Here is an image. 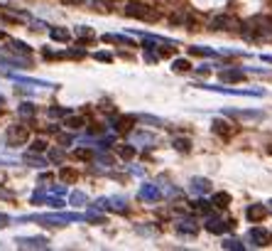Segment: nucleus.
Here are the masks:
<instances>
[{"mask_svg": "<svg viewBox=\"0 0 272 251\" xmlns=\"http://www.w3.org/2000/svg\"><path fill=\"white\" fill-rule=\"evenodd\" d=\"M18 111H20V116H22V118H32V116H35V111H37V109H35V104L25 101V104H20V109H18Z\"/></svg>", "mask_w": 272, "mask_h": 251, "instance_id": "nucleus-26", "label": "nucleus"}, {"mask_svg": "<svg viewBox=\"0 0 272 251\" xmlns=\"http://www.w3.org/2000/svg\"><path fill=\"white\" fill-rule=\"evenodd\" d=\"M135 123H138V116H118V118H113V131L127 133Z\"/></svg>", "mask_w": 272, "mask_h": 251, "instance_id": "nucleus-14", "label": "nucleus"}, {"mask_svg": "<svg viewBox=\"0 0 272 251\" xmlns=\"http://www.w3.org/2000/svg\"><path fill=\"white\" fill-rule=\"evenodd\" d=\"M64 3H69V5H79V3H86V0H64Z\"/></svg>", "mask_w": 272, "mask_h": 251, "instance_id": "nucleus-44", "label": "nucleus"}, {"mask_svg": "<svg viewBox=\"0 0 272 251\" xmlns=\"http://www.w3.org/2000/svg\"><path fill=\"white\" fill-rule=\"evenodd\" d=\"M103 42H110V44H130V39L123 37V35H103Z\"/></svg>", "mask_w": 272, "mask_h": 251, "instance_id": "nucleus-29", "label": "nucleus"}, {"mask_svg": "<svg viewBox=\"0 0 272 251\" xmlns=\"http://www.w3.org/2000/svg\"><path fill=\"white\" fill-rule=\"evenodd\" d=\"M172 69H174L177 74H186V72H191L194 67H191L189 59H174V62H172Z\"/></svg>", "mask_w": 272, "mask_h": 251, "instance_id": "nucleus-22", "label": "nucleus"}, {"mask_svg": "<svg viewBox=\"0 0 272 251\" xmlns=\"http://www.w3.org/2000/svg\"><path fill=\"white\" fill-rule=\"evenodd\" d=\"M3 77L13 79V81H18V84H27V86H47V89L54 86L52 81H42V79H32V77H18V74H13V72H3Z\"/></svg>", "mask_w": 272, "mask_h": 251, "instance_id": "nucleus-10", "label": "nucleus"}, {"mask_svg": "<svg viewBox=\"0 0 272 251\" xmlns=\"http://www.w3.org/2000/svg\"><path fill=\"white\" fill-rule=\"evenodd\" d=\"M64 126H66L69 131H81V128L86 126V118L84 116H66L64 118Z\"/></svg>", "mask_w": 272, "mask_h": 251, "instance_id": "nucleus-19", "label": "nucleus"}, {"mask_svg": "<svg viewBox=\"0 0 272 251\" xmlns=\"http://www.w3.org/2000/svg\"><path fill=\"white\" fill-rule=\"evenodd\" d=\"M125 15L127 18H135V20H145V22H157L160 20V13L155 8L145 5V3H127Z\"/></svg>", "mask_w": 272, "mask_h": 251, "instance_id": "nucleus-1", "label": "nucleus"}, {"mask_svg": "<svg viewBox=\"0 0 272 251\" xmlns=\"http://www.w3.org/2000/svg\"><path fill=\"white\" fill-rule=\"evenodd\" d=\"M118 155L123 160H130V158H135V148L132 145H118Z\"/></svg>", "mask_w": 272, "mask_h": 251, "instance_id": "nucleus-30", "label": "nucleus"}, {"mask_svg": "<svg viewBox=\"0 0 272 251\" xmlns=\"http://www.w3.org/2000/svg\"><path fill=\"white\" fill-rule=\"evenodd\" d=\"M93 57L98 59V62H113V55H108V52H96Z\"/></svg>", "mask_w": 272, "mask_h": 251, "instance_id": "nucleus-40", "label": "nucleus"}, {"mask_svg": "<svg viewBox=\"0 0 272 251\" xmlns=\"http://www.w3.org/2000/svg\"><path fill=\"white\" fill-rule=\"evenodd\" d=\"M189 55H191V57H194V55H196V57H211L214 52H211V49H203V47H189Z\"/></svg>", "mask_w": 272, "mask_h": 251, "instance_id": "nucleus-32", "label": "nucleus"}, {"mask_svg": "<svg viewBox=\"0 0 272 251\" xmlns=\"http://www.w3.org/2000/svg\"><path fill=\"white\" fill-rule=\"evenodd\" d=\"M248 239L253 241V246H267L272 239H270V232L265 229V227H253L250 234H248Z\"/></svg>", "mask_w": 272, "mask_h": 251, "instance_id": "nucleus-9", "label": "nucleus"}, {"mask_svg": "<svg viewBox=\"0 0 272 251\" xmlns=\"http://www.w3.org/2000/svg\"><path fill=\"white\" fill-rule=\"evenodd\" d=\"M140 197L143 199H152V202H157L162 194H160V190L155 187V185H143V190H140Z\"/></svg>", "mask_w": 272, "mask_h": 251, "instance_id": "nucleus-21", "label": "nucleus"}, {"mask_svg": "<svg viewBox=\"0 0 272 251\" xmlns=\"http://www.w3.org/2000/svg\"><path fill=\"white\" fill-rule=\"evenodd\" d=\"M267 212H270V210H267L265 205H257V202H255V205H250V207L245 210V217H248L253 224H260V222L267 217Z\"/></svg>", "mask_w": 272, "mask_h": 251, "instance_id": "nucleus-12", "label": "nucleus"}, {"mask_svg": "<svg viewBox=\"0 0 272 251\" xmlns=\"http://www.w3.org/2000/svg\"><path fill=\"white\" fill-rule=\"evenodd\" d=\"M30 140V128L27 126H10L5 131V145L8 148H20V145H27Z\"/></svg>", "mask_w": 272, "mask_h": 251, "instance_id": "nucleus-2", "label": "nucleus"}, {"mask_svg": "<svg viewBox=\"0 0 272 251\" xmlns=\"http://www.w3.org/2000/svg\"><path fill=\"white\" fill-rule=\"evenodd\" d=\"M196 232H199L196 219H181L177 224V234H181V236H196Z\"/></svg>", "mask_w": 272, "mask_h": 251, "instance_id": "nucleus-15", "label": "nucleus"}, {"mask_svg": "<svg viewBox=\"0 0 272 251\" xmlns=\"http://www.w3.org/2000/svg\"><path fill=\"white\" fill-rule=\"evenodd\" d=\"M191 210L199 214H209L211 212V207H209V202L206 199H196V202H191Z\"/></svg>", "mask_w": 272, "mask_h": 251, "instance_id": "nucleus-28", "label": "nucleus"}, {"mask_svg": "<svg viewBox=\"0 0 272 251\" xmlns=\"http://www.w3.org/2000/svg\"><path fill=\"white\" fill-rule=\"evenodd\" d=\"M49 116L52 118H66L69 116V109H61V106H52V109H49Z\"/></svg>", "mask_w": 272, "mask_h": 251, "instance_id": "nucleus-33", "label": "nucleus"}, {"mask_svg": "<svg viewBox=\"0 0 272 251\" xmlns=\"http://www.w3.org/2000/svg\"><path fill=\"white\" fill-rule=\"evenodd\" d=\"M74 158H76V160H84V163H89V160H93V158H96V153H93L91 148H76V150H74Z\"/></svg>", "mask_w": 272, "mask_h": 251, "instance_id": "nucleus-24", "label": "nucleus"}, {"mask_svg": "<svg viewBox=\"0 0 272 251\" xmlns=\"http://www.w3.org/2000/svg\"><path fill=\"white\" fill-rule=\"evenodd\" d=\"M226 114H228L231 118H233V116H236V118H262L260 111H231V109H228Z\"/></svg>", "mask_w": 272, "mask_h": 251, "instance_id": "nucleus-25", "label": "nucleus"}, {"mask_svg": "<svg viewBox=\"0 0 272 251\" xmlns=\"http://www.w3.org/2000/svg\"><path fill=\"white\" fill-rule=\"evenodd\" d=\"M59 180L66 182V185H74V182L79 180V173H76L74 168H59Z\"/></svg>", "mask_w": 272, "mask_h": 251, "instance_id": "nucleus-20", "label": "nucleus"}, {"mask_svg": "<svg viewBox=\"0 0 272 251\" xmlns=\"http://www.w3.org/2000/svg\"><path fill=\"white\" fill-rule=\"evenodd\" d=\"M203 229L211 232V234H226V232H231V229H236V219L223 222V219H218V217H209L206 224H203Z\"/></svg>", "mask_w": 272, "mask_h": 251, "instance_id": "nucleus-4", "label": "nucleus"}, {"mask_svg": "<svg viewBox=\"0 0 272 251\" xmlns=\"http://www.w3.org/2000/svg\"><path fill=\"white\" fill-rule=\"evenodd\" d=\"M236 20L231 18V15H214L211 18V30L214 32H231V30H236Z\"/></svg>", "mask_w": 272, "mask_h": 251, "instance_id": "nucleus-7", "label": "nucleus"}, {"mask_svg": "<svg viewBox=\"0 0 272 251\" xmlns=\"http://www.w3.org/2000/svg\"><path fill=\"white\" fill-rule=\"evenodd\" d=\"M211 72H214V69H211L209 64H203V67H196V69H194V74H199V77H206V74H211Z\"/></svg>", "mask_w": 272, "mask_h": 251, "instance_id": "nucleus-39", "label": "nucleus"}, {"mask_svg": "<svg viewBox=\"0 0 272 251\" xmlns=\"http://www.w3.org/2000/svg\"><path fill=\"white\" fill-rule=\"evenodd\" d=\"M30 150H32V153H44V150H47V140H42V138L32 140V143H30Z\"/></svg>", "mask_w": 272, "mask_h": 251, "instance_id": "nucleus-31", "label": "nucleus"}, {"mask_svg": "<svg viewBox=\"0 0 272 251\" xmlns=\"http://www.w3.org/2000/svg\"><path fill=\"white\" fill-rule=\"evenodd\" d=\"M223 249H236V251H243L245 246H243L240 241H236V239H226V241H223Z\"/></svg>", "mask_w": 272, "mask_h": 251, "instance_id": "nucleus-36", "label": "nucleus"}, {"mask_svg": "<svg viewBox=\"0 0 272 251\" xmlns=\"http://www.w3.org/2000/svg\"><path fill=\"white\" fill-rule=\"evenodd\" d=\"M218 79L221 81H231V84H240V81L248 79V72L238 69V67H233V69H218Z\"/></svg>", "mask_w": 272, "mask_h": 251, "instance_id": "nucleus-8", "label": "nucleus"}, {"mask_svg": "<svg viewBox=\"0 0 272 251\" xmlns=\"http://www.w3.org/2000/svg\"><path fill=\"white\" fill-rule=\"evenodd\" d=\"M64 55H66V57H72V59H81V57H86V52H84V49H66Z\"/></svg>", "mask_w": 272, "mask_h": 251, "instance_id": "nucleus-38", "label": "nucleus"}, {"mask_svg": "<svg viewBox=\"0 0 272 251\" xmlns=\"http://www.w3.org/2000/svg\"><path fill=\"white\" fill-rule=\"evenodd\" d=\"M15 244L20 249H49V241L44 236H18Z\"/></svg>", "mask_w": 272, "mask_h": 251, "instance_id": "nucleus-6", "label": "nucleus"}, {"mask_svg": "<svg viewBox=\"0 0 272 251\" xmlns=\"http://www.w3.org/2000/svg\"><path fill=\"white\" fill-rule=\"evenodd\" d=\"M172 145H174V150H179V153H189V150H191V143H189V138H177Z\"/></svg>", "mask_w": 272, "mask_h": 251, "instance_id": "nucleus-27", "label": "nucleus"}, {"mask_svg": "<svg viewBox=\"0 0 272 251\" xmlns=\"http://www.w3.org/2000/svg\"><path fill=\"white\" fill-rule=\"evenodd\" d=\"M191 192H196V194L211 192V182H209L206 177H194V180H191Z\"/></svg>", "mask_w": 272, "mask_h": 251, "instance_id": "nucleus-16", "label": "nucleus"}, {"mask_svg": "<svg viewBox=\"0 0 272 251\" xmlns=\"http://www.w3.org/2000/svg\"><path fill=\"white\" fill-rule=\"evenodd\" d=\"M262 59H265V62H270V64H272V55H262Z\"/></svg>", "mask_w": 272, "mask_h": 251, "instance_id": "nucleus-45", "label": "nucleus"}, {"mask_svg": "<svg viewBox=\"0 0 272 251\" xmlns=\"http://www.w3.org/2000/svg\"><path fill=\"white\" fill-rule=\"evenodd\" d=\"M22 160H25V163H30L32 168H47V160H44V158H39V155H35L32 150H30L27 155H25Z\"/></svg>", "mask_w": 272, "mask_h": 251, "instance_id": "nucleus-23", "label": "nucleus"}, {"mask_svg": "<svg viewBox=\"0 0 272 251\" xmlns=\"http://www.w3.org/2000/svg\"><path fill=\"white\" fill-rule=\"evenodd\" d=\"M211 205L218 207V210H226V207L231 205V194L228 192H214L211 194Z\"/></svg>", "mask_w": 272, "mask_h": 251, "instance_id": "nucleus-18", "label": "nucleus"}, {"mask_svg": "<svg viewBox=\"0 0 272 251\" xmlns=\"http://www.w3.org/2000/svg\"><path fill=\"white\" fill-rule=\"evenodd\" d=\"M3 49H5V52L22 55V57H30V55H32V47H30V44H25V42H20V39H8Z\"/></svg>", "mask_w": 272, "mask_h": 251, "instance_id": "nucleus-11", "label": "nucleus"}, {"mask_svg": "<svg viewBox=\"0 0 272 251\" xmlns=\"http://www.w3.org/2000/svg\"><path fill=\"white\" fill-rule=\"evenodd\" d=\"M270 212H272V202H270Z\"/></svg>", "mask_w": 272, "mask_h": 251, "instance_id": "nucleus-47", "label": "nucleus"}, {"mask_svg": "<svg viewBox=\"0 0 272 251\" xmlns=\"http://www.w3.org/2000/svg\"><path fill=\"white\" fill-rule=\"evenodd\" d=\"M199 86L209 91H218V94H228V96H265L262 89H226V86H206V84H199Z\"/></svg>", "mask_w": 272, "mask_h": 251, "instance_id": "nucleus-3", "label": "nucleus"}, {"mask_svg": "<svg viewBox=\"0 0 272 251\" xmlns=\"http://www.w3.org/2000/svg\"><path fill=\"white\" fill-rule=\"evenodd\" d=\"M59 140H61V145H69V143H72V138H69V135H61Z\"/></svg>", "mask_w": 272, "mask_h": 251, "instance_id": "nucleus-43", "label": "nucleus"}, {"mask_svg": "<svg viewBox=\"0 0 272 251\" xmlns=\"http://www.w3.org/2000/svg\"><path fill=\"white\" fill-rule=\"evenodd\" d=\"M0 67H15V69H30V57L20 59V57H10L8 52L0 55Z\"/></svg>", "mask_w": 272, "mask_h": 251, "instance_id": "nucleus-13", "label": "nucleus"}, {"mask_svg": "<svg viewBox=\"0 0 272 251\" xmlns=\"http://www.w3.org/2000/svg\"><path fill=\"white\" fill-rule=\"evenodd\" d=\"M86 199H89V197H86L84 192H74V194H72V205H76V207H81V205H84Z\"/></svg>", "mask_w": 272, "mask_h": 251, "instance_id": "nucleus-37", "label": "nucleus"}, {"mask_svg": "<svg viewBox=\"0 0 272 251\" xmlns=\"http://www.w3.org/2000/svg\"><path fill=\"white\" fill-rule=\"evenodd\" d=\"M49 160H54V163H61V160H64V153H61V150H49Z\"/></svg>", "mask_w": 272, "mask_h": 251, "instance_id": "nucleus-41", "label": "nucleus"}, {"mask_svg": "<svg viewBox=\"0 0 272 251\" xmlns=\"http://www.w3.org/2000/svg\"><path fill=\"white\" fill-rule=\"evenodd\" d=\"M3 104H5V98H3V96H0V106H3Z\"/></svg>", "mask_w": 272, "mask_h": 251, "instance_id": "nucleus-46", "label": "nucleus"}, {"mask_svg": "<svg viewBox=\"0 0 272 251\" xmlns=\"http://www.w3.org/2000/svg\"><path fill=\"white\" fill-rule=\"evenodd\" d=\"M76 35H79V37H86V39H93V37H96V35H93V30H91V27H86V25L76 27Z\"/></svg>", "mask_w": 272, "mask_h": 251, "instance_id": "nucleus-34", "label": "nucleus"}, {"mask_svg": "<svg viewBox=\"0 0 272 251\" xmlns=\"http://www.w3.org/2000/svg\"><path fill=\"white\" fill-rule=\"evenodd\" d=\"M138 121H145V123H152V126H164L162 118L157 116H147V114H143V116H138Z\"/></svg>", "mask_w": 272, "mask_h": 251, "instance_id": "nucleus-35", "label": "nucleus"}, {"mask_svg": "<svg viewBox=\"0 0 272 251\" xmlns=\"http://www.w3.org/2000/svg\"><path fill=\"white\" fill-rule=\"evenodd\" d=\"M270 239H272V234H270Z\"/></svg>", "mask_w": 272, "mask_h": 251, "instance_id": "nucleus-48", "label": "nucleus"}, {"mask_svg": "<svg viewBox=\"0 0 272 251\" xmlns=\"http://www.w3.org/2000/svg\"><path fill=\"white\" fill-rule=\"evenodd\" d=\"M211 131H214L218 138H223V140H231V138L238 133L236 126L228 123V121H223V118H214V121H211Z\"/></svg>", "mask_w": 272, "mask_h": 251, "instance_id": "nucleus-5", "label": "nucleus"}, {"mask_svg": "<svg viewBox=\"0 0 272 251\" xmlns=\"http://www.w3.org/2000/svg\"><path fill=\"white\" fill-rule=\"evenodd\" d=\"M10 222H13V219H10L8 214H0V227H8Z\"/></svg>", "mask_w": 272, "mask_h": 251, "instance_id": "nucleus-42", "label": "nucleus"}, {"mask_svg": "<svg viewBox=\"0 0 272 251\" xmlns=\"http://www.w3.org/2000/svg\"><path fill=\"white\" fill-rule=\"evenodd\" d=\"M49 37L54 39V42H72V32L69 30H64V27H49Z\"/></svg>", "mask_w": 272, "mask_h": 251, "instance_id": "nucleus-17", "label": "nucleus"}]
</instances>
